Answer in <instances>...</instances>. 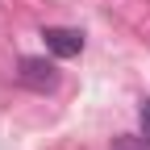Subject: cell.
Segmentation results:
<instances>
[{"label":"cell","mask_w":150,"mask_h":150,"mask_svg":"<svg viewBox=\"0 0 150 150\" xmlns=\"http://www.w3.org/2000/svg\"><path fill=\"white\" fill-rule=\"evenodd\" d=\"M17 79L29 92H54L59 88V67L46 63V59H21L17 63Z\"/></svg>","instance_id":"6da1fadb"},{"label":"cell","mask_w":150,"mask_h":150,"mask_svg":"<svg viewBox=\"0 0 150 150\" xmlns=\"http://www.w3.org/2000/svg\"><path fill=\"white\" fill-rule=\"evenodd\" d=\"M42 38H46V50L54 54V59H75V54L83 50V33H79V29L50 25V29H42Z\"/></svg>","instance_id":"7a4b0ae2"},{"label":"cell","mask_w":150,"mask_h":150,"mask_svg":"<svg viewBox=\"0 0 150 150\" xmlns=\"http://www.w3.org/2000/svg\"><path fill=\"white\" fill-rule=\"evenodd\" d=\"M112 150H150V138L142 134H125V138H117V142H112Z\"/></svg>","instance_id":"3957f363"},{"label":"cell","mask_w":150,"mask_h":150,"mask_svg":"<svg viewBox=\"0 0 150 150\" xmlns=\"http://www.w3.org/2000/svg\"><path fill=\"white\" fill-rule=\"evenodd\" d=\"M142 134H146V138H150V100H146V104H142Z\"/></svg>","instance_id":"277c9868"}]
</instances>
